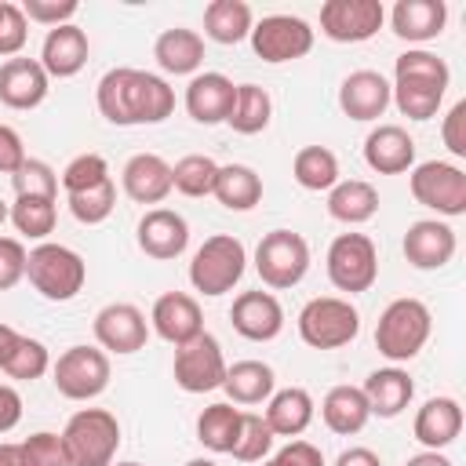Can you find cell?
I'll return each mask as SVG.
<instances>
[{"label": "cell", "instance_id": "6da1fadb", "mask_svg": "<svg viewBox=\"0 0 466 466\" xmlns=\"http://www.w3.org/2000/svg\"><path fill=\"white\" fill-rule=\"evenodd\" d=\"M98 113L116 127H138V124H164L175 113V87L160 73L116 66L109 69L95 87Z\"/></svg>", "mask_w": 466, "mask_h": 466}, {"label": "cell", "instance_id": "7a4b0ae2", "mask_svg": "<svg viewBox=\"0 0 466 466\" xmlns=\"http://www.w3.org/2000/svg\"><path fill=\"white\" fill-rule=\"evenodd\" d=\"M451 84V69L441 55L426 47H408L393 62V84H390V106L400 109L408 120H430L437 116L444 95Z\"/></svg>", "mask_w": 466, "mask_h": 466}, {"label": "cell", "instance_id": "3957f363", "mask_svg": "<svg viewBox=\"0 0 466 466\" xmlns=\"http://www.w3.org/2000/svg\"><path fill=\"white\" fill-rule=\"evenodd\" d=\"M433 331V317L430 306L419 299H393L375 324V350L390 360V364H408L422 353V346L430 342Z\"/></svg>", "mask_w": 466, "mask_h": 466}, {"label": "cell", "instance_id": "277c9868", "mask_svg": "<svg viewBox=\"0 0 466 466\" xmlns=\"http://www.w3.org/2000/svg\"><path fill=\"white\" fill-rule=\"evenodd\" d=\"M25 280L36 288V295H44L47 302H69L84 291L87 280V262L80 251L44 240L36 248H29L25 258Z\"/></svg>", "mask_w": 466, "mask_h": 466}, {"label": "cell", "instance_id": "5b68a950", "mask_svg": "<svg viewBox=\"0 0 466 466\" xmlns=\"http://www.w3.org/2000/svg\"><path fill=\"white\" fill-rule=\"evenodd\" d=\"M295 328L309 350H342L360 335V313L342 295H317L299 309Z\"/></svg>", "mask_w": 466, "mask_h": 466}, {"label": "cell", "instance_id": "8992f818", "mask_svg": "<svg viewBox=\"0 0 466 466\" xmlns=\"http://www.w3.org/2000/svg\"><path fill=\"white\" fill-rule=\"evenodd\" d=\"M69 466H113L120 448V422L106 408H80L62 430Z\"/></svg>", "mask_w": 466, "mask_h": 466}, {"label": "cell", "instance_id": "52a82bcc", "mask_svg": "<svg viewBox=\"0 0 466 466\" xmlns=\"http://www.w3.org/2000/svg\"><path fill=\"white\" fill-rule=\"evenodd\" d=\"M244 269H248L244 244L233 233H215L193 251L189 284H193V291H200L208 299H218V295H226V291H233L240 284Z\"/></svg>", "mask_w": 466, "mask_h": 466}, {"label": "cell", "instance_id": "ba28073f", "mask_svg": "<svg viewBox=\"0 0 466 466\" xmlns=\"http://www.w3.org/2000/svg\"><path fill=\"white\" fill-rule=\"evenodd\" d=\"M324 266L335 291L360 295L379 280V248L368 233H339L328 244Z\"/></svg>", "mask_w": 466, "mask_h": 466}, {"label": "cell", "instance_id": "9c48e42d", "mask_svg": "<svg viewBox=\"0 0 466 466\" xmlns=\"http://www.w3.org/2000/svg\"><path fill=\"white\" fill-rule=\"evenodd\" d=\"M255 273L266 288H295L309 273V244L295 229H269L255 248Z\"/></svg>", "mask_w": 466, "mask_h": 466}, {"label": "cell", "instance_id": "30bf717a", "mask_svg": "<svg viewBox=\"0 0 466 466\" xmlns=\"http://www.w3.org/2000/svg\"><path fill=\"white\" fill-rule=\"evenodd\" d=\"M411 197L441 218L466 215V171L451 160H422L408 171Z\"/></svg>", "mask_w": 466, "mask_h": 466}, {"label": "cell", "instance_id": "8fae6325", "mask_svg": "<svg viewBox=\"0 0 466 466\" xmlns=\"http://www.w3.org/2000/svg\"><path fill=\"white\" fill-rule=\"evenodd\" d=\"M109 353L98 346H69L51 360V382L66 400H95L109 386Z\"/></svg>", "mask_w": 466, "mask_h": 466}, {"label": "cell", "instance_id": "7c38bea8", "mask_svg": "<svg viewBox=\"0 0 466 466\" xmlns=\"http://www.w3.org/2000/svg\"><path fill=\"white\" fill-rule=\"evenodd\" d=\"M251 51L269 62V66H280V62H295V58H306L313 51V25L299 15H266L251 25Z\"/></svg>", "mask_w": 466, "mask_h": 466}, {"label": "cell", "instance_id": "4fadbf2b", "mask_svg": "<svg viewBox=\"0 0 466 466\" xmlns=\"http://www.w3.org/2000/svg\"><path fill=\"white\" fill-rule=\"evenodd\" d=\"M226 357H222V346L211 331H200L197 339L175 346V386L186 390V393H211V390H222V379H226Z\"/></svg>", "mask_w": 466, "mask_h": 466}, {"label": "cell", "instance_id": "5bb4252c", "mask_svg": "<svg viewBox=\"0 0 466 466\" xmlns=\"http://www.w3.org/2000/svg\"><path fill=\"white\" fill-rule=\"evenodd\" d=\"M386 22L382 0H328L320 4V33L335 44H364Z\"/></svg>", "mask_w": 466, "mask_h": 466}, {"label": "cell", "instance_id": "9a60e30c", "mask_svg": "<svg viewBox=\"0 0 466 466\" xmlns=\"http://www.w3.org/2000/svg\"><path fill=\"white\" fill-rule=\"evenodd\" d=\"M95 342L106 353L131 357L149 342V320L135 302H109L95 313Z\"/></svg>", "mask_w": 466, "mask_h": 466}, {"label": "cell", "instance_id": "2e32d148", "mask_svg": "<svg viewBox=\"0 0 466 466\" xmlns=\"http://www.w3.org/2000/svg\"><path fill=\"white\" fill-rule=\"evenodd\" d=\"M229 324L248 342H273L284 331V306L273 291H240L229 306Z\"/></svg>", "mask_w": 466, "mask_h": 466}, {"label": "cell", "instance_id": "e0dca14e", "mask_svg": "<svg viewBox=\"0 0 466 466\" xmlns=\"http://www.w3.org/2000/svg\"><path fill=\"white\" fill-rule=\"evenodd\" d=\"M135 240L142 255L157 262H171L189 248V222L175 208H149L135 226Z\"/></svg>", "mask_w": 466, "mask_h": 466}, {"label": "cell", "instance_id": "ac0fdd59", "mask_svg": "<svg viewBox=\"0 0 466 466\" xmlns=\"http://www.w3.org/2000/svg\"><path fill=\"white\" fill-rule=\"evenodd\" d=\"M455 229L444 222V218H419L404 229V240H400V251L408 258V266L415 269H441L455 258Z\"/></svg>", "mask_w": 466, "mask_h": 466}, {"label": "cell", "instance_id": "d6986e66", "mask_svg": "<svg viewBox=\"0 0 466 466\" xmlns=\"http://www.w3.org/2000/svg\"><path fill=\"white\" fill-rule=\"evenodd\" d=\"M149 331H157L164 342L182 346L204 331L200 302L186 291H164L149 309Z\"/></svg>", "mask_w": 466, "mask_h": 466}, {"label": "cell", "instance_id": "ffe728a7", "mask_svg": "<svg viewBox=\"0 0 466 466\" xmlns=\"http://www.w3.org/2000/svg\"><path fill=\"white\" fill-rule=\"evenodd\" d=\"M87 51H91L87 33L76 22H66V25L47 29L40 44V66L51 80H69L87 66Z\"/></svg>", "mask_w": 466, "mask_h": 466}, {"label": "cell", "instance_id": "44dd1931", "mask_svg": "<svg viewBox=\"0 0 466 466\" xmlns=\"http://www.w3.org/2000/svg\"><path fill=\"white\" fill-rule=\"evenodd\" d=\"M364 164L375 175H404L415 167V138L400 124H379L364 138Z\"/></svg>", "mask_w": 466, "mask_h": 466}, {"label": "cell", "instance_id": "7402d4cb", "mask_svg": "<svg viewBox=\"0 0 466 466\" xmlns=\"http://www.w3.org/2000/svg\"><path fill=\"white\" fill-rule=\"evenodd\" d=\"M51 91L40 58H7L0 66V102L7 109H36Z\"/></svg>", "mask_w": 466, "mask_h": 466}, {"label": "cell", "instance_id": "603a6c76", "mask_svg": "<svg viewBox=\"0 0 466 466\" xmlns=\"http://www.w3.org/2000/svg\"><path fill=\"white\" fill-rule=\"evenodd\" d=\"M339 109L350 120H379L390 109V80L375 69H353L339 84Z\"/></svg>", "mask_w": 466, "mask_h": 466}, {"label": "cell", "instance_id": "cb8c5ba5", "mask_svg": "<svg viewBox=\"0 0 466 466\" xmlns=\"http://www.w3.org/2000/svg\"><path fill=\"white\" fill-rule=\"evenodd\" d=\"M448 25V4L444 0H397L390 11V29L408 44H430Z\"/></svg>", "mask_w": 466, "mask_h": 466}, {"label": "cell", "instance_id": "d4e9b609", "mask_svg": "<svg viewBox=\"0 0 466 466\" xmlns=\"http://www.w3.org/2000/svg\"><path fill=\"white\" fill-rule=\"evenodd\" d=\"M233 91H237V84L226 73H197L186 84V113L204 127L226 124L229 106H233Z\"/></svg>", "mask_w": 466, "mask_h": 466}, {"label": "cell", "instance_id": "484cf974", "mask_svg": "<svg viewBox=\"0 0 466 466\" xmlns=\"http://www.w3.org/2000/svg\"><path fill=\"white\" fill-rule=\"evenodd\" d=\"M462 433V404L455 397H430L411 422V437L426 451H444Z\"/></svg>", "mask_w": 466, "mask_h": 466}, {"label": "cell", "instance_id": "4316f807", "mask_svg": "<svg viewBox=\"0 0 466 466\" xmlns=\"http://www.w3.org/2000/svg\"><path fill=\"white\" fill-rule=\"evenodd\" d=\"M120 186L135 204H164L171 193V164L160 153H135L120 171Z\"/></svg>", "mask_w": 466, "mask_h": 466}, {"label": "cell", "instance_id": "83f0119b", "mask_svg": "<svg viewBox=\"0 0 466 466\" xmlns=\"http://www.w3.org/2000/svg\"><path fill=\"white\" fill-rule=\"evenodd\" d=\"M360 393H364L371 415H379V419H397V415L411 404L415 382H411V375H408L400 364H390V368H375V371L364 379Z\"/></svg>", "mask_w": 466, "mask_h": 466}, {"label": "cell", "instance_id": "f1b7e54d", "mask_svg": "<svg viewBox=\"0 0 466 466\" xmlns=\"http://www.w3.org/2000/svg\"><path fill=\"white\" fill-rule=\"evenodd\" d=\"M153 58L171 76H197L204 66V36L186 25H171L153 40Z\"/></svg>", "mask_w": 466, "mask_h": 466}, {"label": "cell", "instance_id": "f546056e", "mask_svg": "<svg viewBox=\"0 0 466 466\" xmlns=\"http://www.w3.org/2000/svg\"><path fill=\"white\" fill-rule=\"evenodd\" d=\"M313 411H317V404H313V397H309V390H302V386H288V390H273V397L266 400V426L273 430V437H302L306 430H309V422H313Z\"/></svg>", "mask_w": 466, "mask_h": 466}, {"label": "cell", "instance_id": "4dcf8cb0", "mask_svg": "<svg viewBox=\"0 0 466 466\" xmlns=\"http://www.w3.org/2000/svg\"><path fill=\"white\" fill-rule=\"evenodd\" d=\"M320 419H324V426H328L331 433H339V437L360 433V430L368 426V419H371L360 386H350V382L331 386V390L324 393V400H320Z\"/></svg>", "mask_w": 466, "mask_h": 466}, {"label": "cell", "instance_id": "1f68e13d", "mask_svg": "<svg viewBox=\"0 0 466 466\" xmlns=\"http://www.w3.org/2000/svg\"><path fill=\"white\" fill-rule=\"evenodd\" d=\"M379 211V189L364 178H339L328 189V215L342 226H360L375 218Z\"/></svg>", "mask_w": 466, "mask_h": 466}, {"label": "cell", "instance_id": "d6a6232c", "mask_svg": "<svg viewBox=\"0 0 466 466\" xmlns=\"http://www.w3.org/2000/svg\"><path fill=\"white\" fill-rule=\"evenodd\" d=\"M222 390L229 404H266L277 390V375L266 360H237L226 368Z\"/></svg>", "mask_w": 466, "mask_h": 466}, {"label": "cell", "instance_id": "836d02e7", "mask_svg": "<svg viewBox=\"0 0 466 466\" xmlns=\"http://www.w3.org/2000/svg\"><path fill=\"white\" fill-rule=\"evenodd\" d=\"M211 197L226 211H251L262 200V175L248 164H218Z\"/></svg>", "mask_w": 466, "mask_h": 466}, {"label": "cell", "instance_id": "e575fe53", "mask_svg": "<svg viewBox=\"0 0 466 466\" xmlns=\"http://www.w3.org/2000/svg\"><path fill=\"white\" fill-rule=\"evenodd\" d=\"M255 15L244 0H211L204 7V36L215 44H240L251 36Z\"/></svg>", "mask_w": 466, "mask_h": 466}, {"label": "cell", "instance_id": "d590c367", "mask_svg": "<svg viewBox=\"0 0 466 466\" xmlns=\"http://www.w3.org/2000/svg\"><path fill=\"white\" fill-rule=\"evenodd\" d=\"M0 371L7 379H15V382H33V379L51 371V350L33 335L15 331L7 350H4V357H0Z\"/></svg>", "mask_w": 466, "mask_h": 466}, {"label": "cell", "instance_id": "8d00e7d4", "mask_svg": "<svg viewBox=\"0 0 466 466\" xmlns=\"http://www.w3.org/2000/svg\"><path fill=\"white\" fill-rule=\"evenodd\" d=\"M240 419L244 411L229 400H218V404H208L200 415H197V441L208 448V451H218V455H229L233 444H237V433H240Z\"/></svg>", "mask_w": 466, "mask_h": 466}, {"label": "cell", "instance_id": "74e56055", "mask_svg": "<svg viewBox=\"0 0 466 466\" xmlns=\"http://www.w3.org/2000/svg\"><path fill=\"white\" fill-rule=\"evenodd\" d=\"M269 120H273V98H269V91L258 87V84H237L226 124L237 135H258V131L269 127Z\"/></svg>", "mask_w": 466, "mask_h": 466}, {"label": "cell", "instance_id": "f35d334b", "mask_svg": "<svg viewBox=\"0 0 466 466\" xmlns=\"http://www.w3.org/2000/svg\"><path fill=\"white\" fill-rule=\"evenodd\" d=\"M291 178L309 193H328L339 182V157L328 146H302L291 160Z\"/></svg>", "mask_w": 466, "mask_h": 466}, {"label": "cell", "instance_id": "ab89813d", "mask_svg": "<svg viewBox=\"0 0 466 466\" xmlns=\"http://www.w3.org/2000/svg\"><path fill=\"white\" fill-rule=\"evenodd\" d=\"M215 175L218 164L208 153H186L182 160L171 164V189H178L182 197H211L215 189Z\"/></svg>", "mask_w": 466, "mask_h": 466}, {"label": "cell", "instance_id": "60d3db41", "mask_svg": "<svg viewBox=\"0 0 466 466\" xmlns=\"http://www.w3.org/2000/svg\"><path fill=\"white\" fill-rule=\"evenodd\" d=\"M15 229L29 240H47V233H55V222H58V208L55 200H44V197H15L11 204V215Z\"/></svg>", "mask_w": 466, "mask_h": 466}, {"label": "cell", "instance_id": "b9f144b4", "mask_svg": "<svg viewBox=\"0 0 466 466\" xmlns=\"http://www.w3.org/2000/svg\"><path fill=\"white\" fill-rule=\"evenodd\" d=\"M66 204H69V215H73L80 226H98V222H106V218L113 215V208H116V182L106 178V182H98L95 189L69 193Z\"/></svg>", "mask_w": 466, "mask_h": 466}, {"label": "cell", "instance_id": "7bdbcfd3", "mask_svg": "<svg viewBox=\"0 0 466 466\" xmlns=\"http://www.w3.org/2000/svg\"><path fill=\"white\" fill-rule=\"evenodd\" d=\"M269 451H273V430L266 426L262 415L244 411V419H240V433H237V444H233L229 455H233L237 462H262Z\"/></svg>", "mask_w": 466, "mask_h": 466}, {"label": "cell", "instance_id": "ee69618b", "mask_svg": "<svg viewBox=\"0 0 466 466\" xmlns=\"http://www.w3.org/2000/svg\"><path fill=\"white\" fill-rule=\"evenodd\" d=\"M11 186H15V197H44V200H55L58 197V171L47 160L25 157V164L11 175Z\"/></svg>", "mask_w": 466, "mask_h": 466}, {"label": "cell", "instance_id": "f6af8a7d", "mask_svg": "<svg viewBox=\"0 0 466 466\" xmlns=\"http://www.w3.org/2000/svg\"><path fill=\"white\" fill-rule=\"evenodd\" d=\"M106 178H113V175H109V164H106L102 153H80V157H73V160L62 167V175H58L66 197H69V193L95 189V186L106 182Z\"/></svg>", "mask_w": 466, "mask_h": 466}, {"label": "cell", "instance_id": "bcb514c9", "mask_svg": "<svg viewBox=\"0 0 466 466\" xmlns=\"http://www.w3.org/2000/svg\"><path fill=\"white\" fill-rule=\"evenodd\" d=\"M22 451H25V462L29 466H69L66 441H62V433H51V430L29 433L22 441Z\"/></svg>", "mask_w": 466, "mask_h": 466}, {"label": "cell", "instance_id": "7dc6e473", "mask_svg": "<svg viewBox=\"0 0 466 466\" xmlns=\"http://www.w3.org/2000/svg\"><path fill=\"white\" fill-rule=\"evenodd\" d=\"M18 7H22V15H25V22H36V25H47V29L73 22V15L80 11L76 0H25V4H18Z\"/></svg>", "mask_w": 466, "mask_h": 466}, {"label": "cell", "instance_id": "c3c4849f", "mask_svg": "<svg viewBox=\"0 0 466 466\" xmlns=\"http://www.w3.org/2000/svg\"><path fill=\"white\" fill-rule=\"evenodd\" d=\"M25 40H29V22H25L22 7L7 0L4 18H0V58H18V51L25 47Z\"/></svg>", "mask_w": 466, "mask_h": 466}, {"label": "cell", "instance_id": "681fc988", "mask_svg": "<svg viewBox=\"0 0 466 466\" xmlns=\"http://www.w3.org/2000/svg\"><path fill=\"white\" fill-rule=\"evenodd\" d=\"M25 244L18 237H0V291H11L18 280H25Z\"/></svg>", "mask_w": 466, "mask_h": 466}, {"label": "cell", "instance_id": "f907efd6", "mask_svg": "<svg viewBox=\"0 0 466 466\" xmlns=\"http://www.w3.org/2000/svg\"><path fill=\"white\" fill-rule=\"evenodd\" d=\"M441 138H444V146H448L451 157H466V98H459V102L444 113V120H441Z\"/></svg>", "mask_w": 466, "mask_h": 466}, {"label": "cell", "instance_id": "816d5d0a", "mask_svg": "<svg viewBox=\"0 0 466 466\" xmlns=\"http://www.w3.org/2000/svg\"><path fill=\"white\" fill-rule=\"evenodd\" d=\"M262 466H324V455L309 441H288L277 455L262 459Z\"/></svg>", "mask_w": 466, "mask_h": 466}, {"label": "cell", "instance_id": "f5cc1de1", "mask_svg": "<svg viewBox=\"0 0 466 466\" xmlns=\"http://www.w3.org/2000/svg\"><path fill=\"white\" fill-rule=\"evenodd\" d=\"M25 142L11 124H0V175H15L25 164Z\"/></svg>", "mask_w": 466, "mask_h": 466}, {"label": "cell", "instance_id": "db71d44e", "mask_svg": "<svg viewBox=\"0 0 466 466\" xmlns=\"http://www.w3.org/2000/svg\"><path fill=\"white\" fill-rule=\"evenodd\" d=\"M22 422V393L7 382H0V437L11 433Z\"/></svg>", "mask_w": 466, "mask_h": 466}, {"label": "cell", "instance_id": "11a10c76", "mask_svg": "<svg viewBox=\"0 0 466 466\" xmlns=\"http://www.w3.org/2000/svg\"><path fill=\"white\" fill-rule=\"evenodd\" d=\"M335 466H382V459H379L371 448H364V444H353V448L339 451Z\"/></svg>", "mask_w": 466, "mask_h": 466}, {"label": "cell", "instance_id": "9f6ffc18", "mask_svg": "<svg viewBox=\"0 0 466 466\" xmlns=\"http://www.w3.org/2000/svg\"><path fill=\"white\" fill-rule=\"evenodd\" d=\"M404 466H455V462H451L444 451H426V448H422V451L408 455V462H404Z\"/></svg>", "mask_w": 466, "mask_h": 466}, {"label": "cell", "instance_id": "6f0895ef", "mask_svg": "<svg viewBox=\"0 0 466 466\" xmlns=\"http://www.w3.org/2000/svg\"><path fill=\"white\" fill-rule=\"evenodd\" d=\"M0 466H29V462H25V451H22V444H11V441H4V444H0Z\"/></svg>", "mask_w": 466, "mask_h": 466}, {"label": "cell", "instance_id": "680465c9", "mask_svg": "<svg viewBox=\"0 0 466 466\" xmlns=\"http://www.w3.org/2000/svg\"><path fill=\"white\" fill-rule=\"evenodd\" d=\"M11 335H15V328L0 320V357H4V350H7V342H11Z\"/></svg>", "mask_w": 466, "mask_h": 466}, {"label": "cell", "instance_id": "91938a15", "mask_svg": "<svg viewBox=\"0 0 466 466\" xmlns=\"http://www.w3.org/2000/svg\"><path fill=\"white\" fill-rule=\"evenodd\" d=\"M186 466H218V462H211V459H189Z\"/></svg>", "mask_w": 466, "mask_h": 466}, {"label": "cell", "instance_id": "94428289", "mask_svg": "<svg viewBox=\"0 0 466 466\" xmlns=\"http://www.w3.org/2000/svg\"><path fill=\"white\" fill-rule=\"evenodd\" d=\"M7 215H11V208H7V204H4V200H0V226H4V222H7Z\"/></svg>", "mask_w": 466, "mask_h": 466}, {"label": "cell", "instance_id": "6125c7cd", "mask_svg": "<svg viewBox=\"0 0 466 466\" xmlns=\"http://www.w3.org/2000/svg\"><path fill=\"white\" fill-rule=\"evenodd\" d=\"M113 466H146V462H135V459H124V462H113Z\"/></svg>", "mask_w": 466, "mask_h": 466}, {"label": "cell", "instance_id": "be15d7a7", "mask_svg": "<svg viewBox=\"0 0 466 466\" xmlns=\"http://www.w3.org/2000/svg\"><path fill=\"white\" fill-rule=\"evenodd\" d=\"M4 7H7V0H0V18H4Z\"/></svg>", "mask_w": 466, "mask_h": 466}]
</instances>
